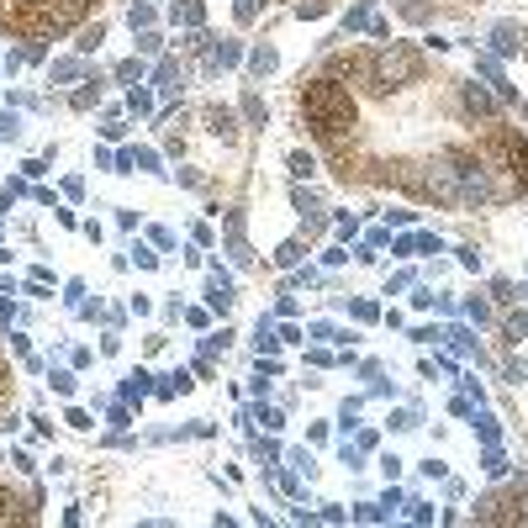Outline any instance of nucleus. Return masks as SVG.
<instances>
[{"label":"nucleus","mask_w":528,"mask_h":528,"mask_svg":"<svg viewBox=\"0 0 528 528\" xmlns=\"http://www.w3.org/2000/svg\"><path fill=\"white\" fill-rule=\"evenodd\" d=\"M174 21H185V26H201V21H206L201 0H180V6H174Z\"/></svg>","instance_id":"7"},{"label":"nucleus","mask_w":528,"mask_h":528,"mask_svg":"<svg viewBox=\"0 0 528 528\" xmlns=\"http://www.w3.org/2000/svg\"><path fill=\"white\" fill-rule=\"evenodd\" d=\"M322 11H328V6H322V0H302V6H296V16L307 21V16H322Z\"/></svg>","instance_id":"24"},{"label":"nucleus","mask_w":528,"mask_h":528,"mask_svg":"<svg viewBox=\"0 0 528 528\" xmlns=\"http://www.w3.org/2000/svg\"><path fill=\"white\" fill-rule=\"evenodd\" d=\"M127 111H132V116H148V111H154V96H148L143 85H132V90H127Z\"/></svg>","instance_id":"8"},{"label":"nucleus","mask_w":528,"mask_h":528,"mask_svg":"<svg viewBox=\"0 0 528 528\" xmlns=\"http://www.w3.org/2000/svg\"><path fill=\"white\" fill-rule=\"evenodd\" d=\"M492 48H497V53H518V48H523V32H518L512 21L492 26Z\"/></svg>","instance_id":"4"},{"label":"nucleus","mask_w":528,"mask_h":528,"mask_svg":"<svg viewBox=\"0 0 528 528\" xmlns=\"http://www.w3.org/2000/svg\"><path fill=\"white\" fill-rule=\"evenodd\" d=\"M497 502H507V507H512L507 518H518V523H528V486H523V492H512V497H497Z\"/></svg>","instance_id":"10"},{"label":"nucleus","mask_w":528,"mask_h":528,"mask_svg":"<svg viewBox=\"0 0 528 528\" xmlns=\"http://www.w3.org/2000/svg\"><path fill=\"white\" fill-rule=\"evenodd\" d=\"M116 79H121V85H143V64H138V59L116 64Z\"/></svg>","instance_id":"13"},{"label":"nucleus","mask_w":528,"mask_h":528,"mask_svg":"<svg viewBox=\"0 0 528 528\" xmlns=\"http://www.w3.org/2000/svg\"><path fill=\"white\" fill-rule=\"evenodd\" d=\"M206 121H211V132H216L222 143H233V138H238V127H233V111H227V106H211V111H206Z\"/></svg>","instance_id":"5"},{"label":"nucleus","mask_w":528,"mask_h":528,"mask_svg":"<svg viewBox=\"0 0 528 528\" xmlns=\"http://www.w3.org/2000/svg\"><path fill=\"white\" fill-rule=\"evenodd\" d=\"M249 64H254V74H269L280 59H275V48H254V59H249Z\"/></svg>","instance_id":"14"},{"label":"nucleus","mask_w":528,"mask_h":528,"mask_svg":"<svg viewBox=\"0 0 528 528\" xmlns=\"http://www.w3.org/2000/svg\"><path fill=\"white\" fill-rule=\"evenodd\" d=\"M296 259H302V243H286V249H280V254H275V264H286V269H291Z\"/></svg>","instance_id":"21"},{"label":"nucleus","mask_w":528,"mask_h":528,"mask_svg":"<svg viewBox=\"0 0 528 528\" xmlns=\"http://www.w3.org/2000/svg\"><path fill=\"white\" fill-rule=\"evenodd\" d=\"M79 74H85V64H79V59H59L48 69V79H59V85H64V79H79Z\"/></svg>","instance_id":"9"},{"label":"nucleus","mask_w":528,"mask_h":528,"mask_svg":"<svg viewBox=\"0 0 528 528\" xmlns=\"http://www.w3.org/2000/svg\"><path fill=\"white\" fill-rule=\"evenodd\" d=\"M96 101H101V74H90V85H79L74 96H69V106H74V111H90Z\"/></svg>","instance_id":"6"},{"label":"nucleus","mask_w":528,"mask_h":528,"mask_svg":"<svg viewBox=\"0 0 528 528\" xmlns=\"http://www.w3.org/2000/svg\"><path fill=\"white\" fill-rule=\"evenodd\" d=\"M312 154H291V174H296V180H312Z\"/></svg>","instance_id":"15"},{"label":"nucleus","mask_w":528,"mask_h":528,"mask_svg":"<svg viewBox=\"0 0 528 528\" xmlns=\"http://www.w3.org/2000/svg\"><path fill=\"white\" fill-rule=\"evenodd\" d=\"M502 333H507V344H518V338H528V312H512Z\"/></svg>","instance_id":"12"},{"label":"nucleus","mask_w":528,"mask_h":528,"mask_svg":"<svg viewBox=\"0 0 528 528\" xmlns=\"http://www.w3.org/2000/svg\"><path fill=\"white\" fill-rule=\"evenodd\" d=\"M0 407H6V359H0Z\"/></svg>","instance_id":"29"},{"label":"nucleus","mask_w":528,"mask_h":528,"mask_svg":"<svg viewBox=\"0 0 528 528\" xmlns=\"http://www.w3.org/2000/svg\"><path fill=\"white\" fill-rule=\"evenodd\" d=\"M476 433H481V439H486V444H497V433H502V428H497V423H492V417H476Z\"/></svg>","instance_id":"23"},{"label":"nucleus","mask_w":528,"mask_h":528,"mask_svg":"<svg viewBox=\"0 0 528 528\" xmlns=\"http://www.w3.org/2000/svg\"><path fill=\"white\" fill-rule=\"evenodd\" d=\"M302 116L322 143H338L344 127H354V96H349L333 74H317V79H307V90H302Z\"/></svg>","instance_id":"1"},{"label":"nucleus","mask_w":528,"mask_h":528,"mask_svg":"<svg viewBox=\"0 0 528 528\" xmlns=\"http://www.w3.org/2000/svg\"><path fill=\"white\" fill-rule=\"evenodd\" d=\"M101 37H106V32H101V21H96V26H85V32H79V53H90Z\"/></svg>","instance_id":"18"},{"label":"nucleus","mask_w":528,"mask_h":528,"mask_svg":"<svg viewBox=\"0 0 528 528\" xmlns=\"http://www.w3.org/2000/svg\"><path fill=\"white\" fill-rule=\"evenodd\" d=\"M512 291H518V286H512V280H497V286H492V296H497V302H518V296H512Z\"/></svg>","instance_id":"25"},{"label":"nucleus","mask_w":528,"mask_h":528,"mask_svg":"<svg viewBox=\"0 0 528 528\" xmlns=\"http://www.w3.org/2000/svg\"><path fill=\"white\" fill-rule=\"evenodd\" d=\"M159 85H164V90H174V79H180V64H174V59H164V64H159Z\"/></svg>","instance_id":"16"},{"label":"nucleus","mask_w":528,"mask_h":528,"mask_svg":"<svg viewBox=\"0 0 528 528\" xmlns=\"http://www.w3.org/2000/svg\"><path fill=\"white\" fill-rule=\"evenodd\" d=\"M132 32H138V26H154V6H132Z\"/></svg>","instance_id":"19"},{"label":"nucleus","mask_w":528,"mask_h":528,"mask_svg":"<svg viewBox=\"0 0 528 528\" xmlns=\"http://www.w3.org/2000/svg\"><path fill=\"white\" fill-rule=\"evenodd\" d=\"M481 465H486V476H507V459L497 454V449H486V459H481Z\"/></svg>","instance_id":"17"},{"label":"nucleus","mask_w":528,"mask_h":528,"mask_svg":"<svg viewBox=\"0 0 528 528\" xmlns=\"http://www.w3.org/2000/svg\"><path fill=\"white\" fill-rule=\"evenodd\" d=\"M423 79V53L407 48V43H391L381 53H370V90H402V85H417Z\"/></svg>","instance_id":"2"},{"label":"nucleus","mask_w":528,"mask_h":528,"mask_svg":"<svg viewBox=\"0 0 528 528\" xmlns=\"http://www.w3.org/2000/svg\"><path fill=\"white\" fill-rule=\"evenodd\" d=\"M465 312H470V317H476V322H486V317H492V307H486V302H481V296H476V302H465Z\"/></svg>","instance_id":"27"},{"label":"nucleus","mask_w":528,"mask_h":528,"mask_svg":"<svg viewBox=\"0 0 528 528\" xmlns=\"http://www.w3.org/2000/svg\"><path fill=\"white\" fill-rule=\"evenodd\" d=\"M354 317H359V322H375V317H381V312H375L370 302H354Z\"/></svg>","instance_id":"28"},{"label":"nucleus","mask_w":528,"mask_h":528,"mask_svg":"<svg viewBox=\"0 0 528 528\" xmlns=\"http://www.w3.org/2000/svg\"><path fill=\"white\" fill-rule=\"evenodd\" d=\"M243 116H249L254 127H264V121H269V111H264V101H259V96H243Z\"/></svg>","instance_id":"11"},{"label":"nucleus","mask_w":528,"mask_h":528,"mask_svg":"<svg viewBox=\"0 0 528 528\" xmlns=\"http://www.w3.org/2000/svg\"><path fill=\"white\" fill-rule=\"evenodd\" d=\"M216 64H222V69H227V64H238V43H222V48H216Z\"/></svg>","instance_id":"26"},{"label":"nucleus","mask_w":528,"mask_h":528,"mask_svg":"<svg viewBox=\"0 0 528 528\" xmlns=\"http://www.w3.org/2000/svg\"><path fill=\"white\" fill-rule=\"evenodd\" d=\"M53 391H59V397H69V391H74V375H69V370H53Z\"/></svg>","instance_id":"20"},{"label":"nucleus","mask_w":528,"mask_h":528,"mask_svg":"<svg viewBox=\"0 0 528 528\" xmlns=\"http://www.w3.org/2000/svg\"><path fill=\"white\" fill-rule=\"evenodd\" d=\"M459 101H465V116H497V101L486 96V90H476V85L459 90Z\"/></svg>","instance_id":"3"},{"label":"nucleus","mask_w":528,"mask_h":528,"mask_svg":"<svg viewBox=\"0 0 528 528\" xmlns=\"http://www.w3.org/2000/svg\"><path fill=\"white\" fill-rule=\"evenodd\" d=\"M476 69L492 79V85H502V69H497V59H476Z\"/></svg>","instance_id":"22"}]
</instances>
